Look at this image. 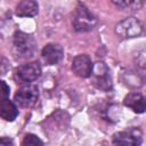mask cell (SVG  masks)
Here are the masks:
<instances>
[{"mask_svg": "<svg viewBox=\"0 0 146 146\" xmlns=\"http://www.w3.org/2000/svg\"><path fill=\"white\" fill-rule=\"evenodd\" d=\"M36 42L31 34L24 32H16L13 39V52L17 58L25 59L34 55Z\"/></svg>", "mask_w": 146, "mask_h": 146, "instance_id": "obj_1", "label": "cell"}, {"mask_svg": "<svg viewBox=\"0 0 146 146\" xmlns=\"http://www.w3.org/2000/svg\"><path fill=\"white\" fill-rule=\"evenodd\" d=\"M72 23H73V27L75 31L89 32L95 27L97 19L84 6H78L73 15Z\"/></svg>", "mask_w": 146, "mask_h": 146, "instance_id": "obj_2", "label": "cell"}, {"mask_svg": "<svg viewBox=\"0 0 146 146\" xmlns=\"http://www.w3.org/2000/svg\"><path fill=\"white\" fill-rule=\"evenodd\" d=\"M115 33L124 39L136 38L143 33V24L136 17H128L115 25Z\"/></svg>", "mask_w": 146, "mask_h": 146, "instance_id": "obj_3", "label": "cell"}, {"mask_svg": "<svg viewBox=\"0 0 146 146\" xmlns=\"http://www.w3.org/2000/svg\"><path fill=\"white\" fill-rule=\"evenodd\" d=\"M38 96H39L38 88L32 84H26L19 88V90L16 92L15 102L21 107H30L33 104H35Z\"/></svg>", "mask_w": 146, "mask_h": 146, "instance_id": "obj_4", "label": "cell"}, {"mask_svg": "<svg viewBox=\"0 0 146 146\" xmlns=\"http://www.w3.org/2000/svg\"><path fill=\"white\" fill-rule=\"evenodd\" d=\"M94 68V64L91 62V58L86 55H78L73 62H72V71L73 73L79 78H88L91 75Z\"/></svg>", "mask_w": 146, "mask_h": 146, "instance_id": "obj_5", "label": "cell"}, {"mask_svg": "<svg viewBox=\"0 0 146 146\" xmlns=\"http://www.w3.org/2000/svg\"><path fill=\"white\" fill-rule=\"evenodd\" d=\"M141 143V131L137 128L116 132L113 136V144L123 146H135Z\"/></svg>", "mask_w": 146, "mask_h": 146, "instance_id": "obj_6", "label": "cell"}, {"mask_svg": "<svg viewBox=\"0 0 146 146\" xmlns=\"http://www.w3.org/2000/svg\"><path fill=\"white\" fill-rule=\"evenodd\" d=\"M17 75L25 82H33L41 75V66L38 62L23 64L17 68Z\"/></svg>", "mask_w": 146, "mask_h": 146, "instance_id": "obj_7", "label": "cell"}, {"mask_svg": "<svg viewBox=\"0 0 146 146\" xmlns=\"http://www.w3.org/2000/svg\"><path fill=\"white\" fill-rule=\"evenodd\" d=\"M42 59L47 65H55L58 64L63 56H64V50L62 48V46L57 44V43H48L41 52Z\"/></svg>", "mask_w": 146, "mask_h": 146, "instance_id": "obj_8", "label": "cell"}, {"mask_svg": "<svg viewBox=\"0 0 146 146\" xmlns=\"http://www.w3.org/2000/svg\"><path fill=\"white\" fill-rule=\"evenodd\" d=\"M123 103H124V105L127 107L131 108L136 113H144L145 112L146 100H145V97L139 92H130V94H128L124 97Z\"/></svg>", "mask_w": 146, "mask_h": 146, "instance_id": "obj_9", "label": "cell"}, {"mask_svg": "<svg viewBox=\"0 0 146 146\" xmlns=\"http://www.w3.org/2000/svg\"><path fill=\"white\" fill-rule=\"evenodd\" d=\"M38 14V2L35 0H21L16 7V15L19 17H33Z\"/></svg>", "mask_w": 146, "mask_h": 146, "instance_id": "obj_10", "label": "cell"}, {"mask_svg": "<svg viewBox=\"0 0 146 146\" xmlns=\"http://www.w3.org/2000/svg\"><path fill=\"white\" fill-rule=\"evenodd\" d=\"M18 115L16 105L8 98L0 100V116L6 121H14Z\"/></svg>", "mask_w": 146, "mask_h": 146, "instance_id": "obj_11", "label": "cell"}, {"mask_svg": "<svg viewBox=\"0 0 146 146\" xmlns=\"http://www.w3.org/2000/svg\"><path fill=\"white\" fill-rule=\"evenodd\" d=\"M22 145H32V146H36V145H43V141L35 135H32V133H27L23 141H22Z\"/></svg>", "mask_w": 146, "mask_h": 146, "instance_id": "obj_12", "label": "cell"}, {"mask_svg": "<svg viewBox=\"0 0 146 146\" xmlns=\"http://www.w3.org/2000/svg\"><path fill=\"white\" fill-rule=\"evenodd\" d=\"M9 91H10L9 86H8L5 81H1V80H0V100L8 98Z\"/></svg>", "mask_w": 146, "mask_h": 146, "instance_id": "obj_13", "label": "cell"}, {"mask_svg": "<svg viewBox=\"0 0 146 146\" xmlns=\"http://www.w3.org/2000/svg\"><path fill=\"white\" fill-rule=\"evenodd\" d=\"M8 70H9L8 60H7L5 57L0 56V76H1V75H5Z\"/></svg>", "mask_w": 146, "mask_h": 146, "instance_id": "obj_14", "label": "cell"}, {"mask_svg": "<svg viewBox=\"0 0 146 146\" xmlns=\"http://www.w3.org/2000/svg\"><path fill=\"white\" fill-rule=\"evenodd\" d=\"M112 2L119 8H127L132 5L133 0H112Z\"/></svg>", "mask_w": 146, "mask_h": 146, "instance_id": "obj_15", "label": "cell"}, {"mask_svg": "<svg viewBox=\"0 0 146 146\" xmlns=\"http://www.w3.org/2000/svg\"><path fill=\"white\" fill-rule=\"evenodd\" d=\"M13 140L8 137H2L0 138V145H5V146H8V145H13Z\"/></svg>", "mask_w": 146, "mask_h": 146, "instance_id": "obj_16", "label": "cell"}]
</instances>
